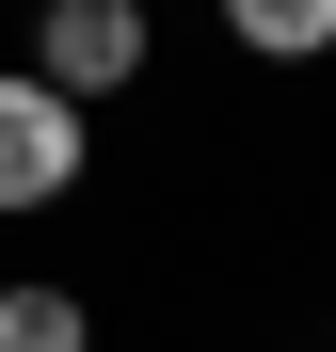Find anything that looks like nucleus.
<instances>
[{
    "instance_id": "nucleus-1",
    "label": "nucleus",
    "mask_w": 336,
    "mask_h": 352,
    "mask_svg": "<svg viewBox=\"0 0 336 352\" xmlns=\"http://www.w3.org/2000/svg\"><path fill=\"white\" fill-rule=\"evenodd\" d=\"M80 160H96L80 96H48L32 65H0V224H16V208H65V192H80Z\"/></svg>"
},
{
    "instance_id": "nucleus-2",
    "label": "nucleus",
    "mask_w": 336,
    "mask_h": 352,
    "mask_svg": "<svg viewBox=\"0 0 336 352\" xmlns=\"http://www.w3.org/2000/svg\"><path fill=\"white\" fill-rule=\"evenodd\" d=\"M32 80L48 96H128L144 80V0H32Z\"/></svg>"
},
{
    "instance_id": "nucleus-3",
    "label": "nucleus",
    "mask_w": 336,
    "mask_h": 352,
    "mask_svg": "<svg viewBox=\"0 0 336 352\" xmlns=\"http://www.w3.org/2000/svg\"><path fill=\"white\" fill-rule=\"evenodd\" d=\"M224 32H240L256 65H320L336 48V0H224Z\"/></svg>"
},
{
    "instance_id": "nucleus-4",
    "label": "nucleus",
    "mask_w": 336,
    "mask_h": 352,
    "mask_svg": "<svg viewBox=\"0 0 336 352\" xmlns=\"http://www.w3.org/2000/svg\"><path fill=\"white\" fill-rule=\"evenodd\" d=\"M96 320H80V288H48V272H16L0 288V352H80Z\"/></svg>"
}]
</instances>
